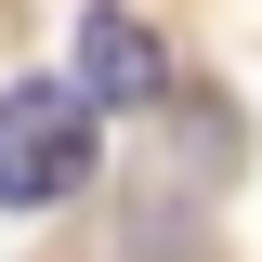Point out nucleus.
I'll return each mask as SVG.
<instances>
[{"label":"nucleus","mask_w":262,"mask_h":262,"mask_svg":"<svg viewBox=\"0 0 262 262\" xmlns=\"http://www.w3.org/2000/svg\"><path fill=\"white\" fill-rule=\"evenodd\" d=\"M79 92L92 105H158L170 92V39L144 27V13H118V0H92V13H79Z\"/></svg>","instance_id":"f03ea898"},{"label":"nucleus","mask_w":262,"mask_h":262,"mask_svg":"<svg viewBox=\"0 0 262 262\" xmlns=\"http://www.w3.org/2000/svg\"><path fill=\"white\" fill-rule=\"evenodd\" d=\"M79 184H92V92L13 79L0 92V210H66Z\"/></svg>","instance_id":"f257e3e1"}]
</instances>
